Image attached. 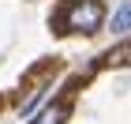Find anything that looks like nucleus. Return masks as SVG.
<instances>
[{
  "mask_svg": "<svg viewBox=\"0 0 131 124\" xmlns=\"http://www.w3.org/2000/svg\"><path fill=\"white\" fill-rule=\"evenodd\" d=\"M64 117H68V105L56 98V102L45 105V113H41V120H38V124H64Z\"/></svg>",
  "mask_w": 131,
  "mask_h": 124,
  "instance_id": "f03ea898",
  "label": "nucleus"
},
{
  "mask_svg": "<svg viewBox=\"0 0 131 124\" xmlns=\"http://www.w3.org/2000/svg\"><path fill=\"white\" fill-rule=\"evenodd\" d=\"M127 26H131V4L124 0L120 8H116V15H112V30H116V34H124Z\"/></svg>",
  "mask_w": 131,
  "mask_h": 124,
  "instance_id": "7ed1b4c3",
  "label": "nucleus"
},
{
  "mask_svg": "<svg viewBox=\"0 0 131 124\" xmlns=\"http://www.w3.org/2000/svg\"><path fill=\"white\" fill-rule=\"evenodd\" d=\"M109 60H112V64H131V45H120V49H112V53H109Z\"/></svg>",
  "mask_w": 131,
  "mask_h": 124,
  "instance_id": "20e7f679",
  "label": "nucleus"
},
{
  "mask_svg": "<svg viewBox=\"0 0 131 124\" xmlns=\"http://www.w3.org/2000/svg\"><path fill=\"white\" fill-rule=\"evenodd\" d=\"M105 19V8H101V0H68L56 15L64 30H82V34H94Z\"/></svg>",
  "mask_w": 131,
  "mask_h": 124,
  "instance_id": "f257e3e1",
  "label": "nucleus"
}]
</instances>
